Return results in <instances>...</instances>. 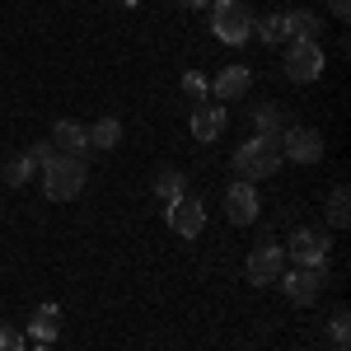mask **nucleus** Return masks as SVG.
<instances>
[{
    "label": "nucleus",
    "instance_id": "nucleus-11",
    "mask_svg": "<svg viewBox=\"0 0 351 351\" xmlns=\"http://www.w3.org/2000/svg\"><path fill=\"white\" fill-rule=\"evenodd\" d=\"M248 84H253V71L248 66H225L216 75V84H211V94H216L220 104H234V99L248 94Z\"/></svg>",
    "mask_w": 351,
    "mask_h": 351
},
{
    "label": "nucleus",
    "instance_id": "nucleus-14",
    "mask_svg": "<svg viewBox=\"0 0 351 351\" xmlns=\"http://www.w3.org/2000/svg\"><path fill=\"white\" fill-rule=\"evenodd\" d=\"M52 141L61 145V155H75V160L84 155V145H89L84 127H75V122H56V127H52Z\"/></svg>",
    "mask_w": 351,
    "mask_h": 351
},
{
    "label": "nucleus",
    "instance_id": "nucleus-27",
    "mask_svg": "<svg viewBox=\"0 0 351 351\" xmlns=\"http://www.w3.org/2000/svg\"><path fill=\"white\" fill-rule=\"evenodd\" d=\"M38 351H56V347H43V342H38Z\"/></svg>",
    "mask_w": 351,
    "mask_h": 351
},
{
    "label": "nucleus",
    "instance_id": "nucleus-7",
    "mask_svg": "<svg viewBox=\"0 0 351 351\" xmlns=\"http://www.w3.org/2000/svg\"><path fill=\"white\" fill-rule=\"evenodd\" d=\"M291 258H295L300 267H324L328 253H332V243H328L324 230H295L291 234V248H286Z\"/></svg>",
    "mask_w": 351,
    "mask_h": 351
},
{
    "label": "nucleus",
    "instance_id": "nucleus-4",
    "mask_svg": "<svg viewBox=\"0 0 351 351\" xmlns=\"http://www.w3.org/2000/svg\"><path fill=\"white\" fill-rule=\"evenodd\" d=\"M324 66H328V56L314 38H295V43H291V52H286V75L295 84H314L324 75Z\"/></svg>",
    "mask_w": 351,
    "mask_h": 351
},
{
    "label": "nucleus",
    "instance_id": "nucleus-3",
    "mask_svg": "<svg viewBox=\"0 0 351 351\" xmlns=\"http://www.w3.org/2000/svg\"><path fill=\"white\" fill-rule=\"evenodd\" d=\"M253 24H258V19L248 14V5H243V0H216V5H211V28H216L220 43H230V47L248 43Z\"/></svg>",
    "mask_w": 351,
    "mask_h": 351
},
{
    "label": "nucleus",
    "instance_id": "nucleus-23",
    "mask_svg": "<svg viewBox=\"0 0 351 351\" xmlns=\"http://www.w3.org/2000/svg\"><path fill=\"white\" fill-rule=\"evenodd\" d=\"M0 351H24V332L10 324H0Z\"/></svg>",
    "mask_w": 351,
    "mask_h": 351
},
{
    "label": "nucleus",
    "instance_id": "nucleus-25",
    "mask_svg": "<svg viewBox=\"0 0 351 351\" xmlns=\"http://www.w3.org/2000/svg\"><path fill=\"white\" fill-rule=\"evenodd\" d=\"M332 14H337V19L347 24V14H351V0H332Z\"/></svg>",
    "mask_w": 351,
    "mask_h": 351
},
{
    "label": "nucleus",
    "instance_id": "nucleus-20",
    "mask_svg": "<svg viewBox=\"0 0 351 351\" xmlns=\"http://www.w3.org/2000/svg\"><path fill=\"white\" fill-rule=\"evenodd\" d=\"M183 94H188L192 104H211V84L202 80L197 71H188V75H183Z\"/></svg>",
    "mask_w": 351,
    "mask_h": 351
},
{
    "label": "nucleus",
    "instance_id": "nucleus-24",
    "mask_svg": "<svg viewBox=\"0 0 351 351\" xmlns=\"http://www.w3.org/2000/svg\"><path fill=\"white\" fill-rule=\"evenodd\" d=\"M258 136H263V141H276V108L258 112Z\"/></svg>",
    "mask_w": 351,
    "mask_h": 351
},
{
    "label": "nucleus",
    "instance_id": "nucleus-29",
    "mask_svg": "<svg viewBox=\"0 0 351 351\" xmlns=\"http://www.w3.org/2000/svg\"><path fill=\"white\" fill-rule=\"evenodd\" d=\"M337 351H347V347H337Z\"/></svg>",
    "mask_w": 351,
    "mask_h": 351
},
{
    "label": "nucleus",
    "instance_id": "nucleus-10",
    "mask_svg": "<svg viewBox=\"0 0 351 351\" xmlns=\"http://www.w3.org/2000/svg\"><path fill=\"white\" fill-rule=\"evenodd\" d=\"M225 216H230V225H253L258 220V192H253V183H234L225 192Z\"/></svg>",
    "mask_w": 351,
    "mask_h": 351
},
{
    "label": "nucleus",
    "instance_id": "nucleus-6",
    "mask_svg": "<svg viewBox=\"0 0 351 351\" xmlns=\"http://www.w3.org/2000/svg\"><path fill=\"white\" fill-rule=\"evenodd\" d=\"M164 220H169V230H173L178 239H197V234H202V225H206V211H202V202H197V197H178V202H169Z\"/></svg>",
    "mask_w": 351,
    "mask_h": 351
},
{
    "label": "nucleus",
    "instance_id": "nucleus-18",
    "mask_svg": "<svg viewBox=\"0 0 351 351\" xmlns=\"http://www.w3.org/2000/svg\"><path fill=\"white\" fill-rule=\"evenodd\" d=\"M281 24H286V38H309L314 14H309V10H286V14H281Z\"/></svg>",
    "mask_w": 351,
    "mask_h": 351
},
{
    "label": "nucleus",
    "instance_id": "nucleus-1",
    "mask_svg": "<svg viewBox=\"0 0 351 351\" xmlns=\"http://www.w3.org/2000/svg\"><path fill=\"white\" fill-rule=\"evenodd\" d=\"M43 188H47L52 202H71V197H80V188H84V160L52 150V155L43 160Z\"/></svg>",
    "mask_w": 351,
    "mask_h": 351
},
{
    "label": "nucleus",
    "instance_id": "nucleus-19",
    "mask_svg": "<svg viewBox=\"0 0 351 351\" xmlns=\"http://www.w3.org/2000/svg\"><path fill=\"white\" fill-rule=\"evenodd\" d=\"M28 178H33V155H19V160L5 164V183H10V188H24Z\"/></svg>",
    "mask_w": 351,
    "mask_h": 351
},
{
    "label": "nucleus",
    "instance_id": "nucleus-2",
    "mask_svg": "<svg viewBox=\"0 0 351 351\" xmlns=\"http://www.w3.org/2000/svg\"><path fill=\"white\" fill-rule=\"evenodd\" d=\"M234 169H239L243 183H253V178H271V173L281 169V150H276V141H263V136L243 141L239 155H234Z\"/></svg>",
    "mask_w": 351,
    "mask_h": 351
},
{
    "label": "nucleus",
    "instance_id": "nucleus-22",
    "mask_svg": "<svg viewBox=\"0 0 351 351\" xmlns=\"http://www.w3.org/2000/svg\"><path fill=\"white\" fill-rule=\"evenodd\" d=\"M328 332H332V342H337V347H347V337H351V319H347V309H337V314H332V328H328Z\"/></svg>",
    "mask_w": 351,
    "mask_h": 351
},
{
    "label": "nucleus",
    "instance_id": "nucleus-12",
    "mask_svg": "<svg viewBox=\"0 0 351 351\" xmlns=\"http://www.w3.org/2000/svg\"><path fill=\"white\" fill-rule=\"evenodd\" d=\"M225 108L220 104H197V112H192V141H216L220 132H225Z\"/></svg>",
    "mask_w": 351,
    "mask_h": 351
},
{
    "label": "nucleus",
    "instance_id": "nucleus-8",
    "mask_svg": "<svg viewBox=\"0 0 351 351\" xmlns=\"http://www.w3.org/2000/svg\"><path fill=\"white\" fill-rule=\"evenodd\" d=\"M281 263H286V248L258 243V248L248 253V281H253V286H271V281L281 276Z\"/></svg>",
    "mask_w": 351,
    "mask_h": 351
},
{
    "label": "nucleus",
    "instance_id": "nucleus-26",
    "mask_svg": "<svg viewBox=\"0 0 351 351\" xmlns=\"http://www.w3.org/2000/svg\"><path fill=\"white\" fill-rule=\"evenodd\" d=\"M178 5H211V0H178Z\"/></svg>",
    "mask_w": 351,
    "mask_h": 351
},
{
    "label": "nucleus",
    "instance_id": "nucleus-28",
    "mask_svg": "<svg viewBox=\"0 0 351 351\" xmlns=\"http://www.w3.org/2000/svg\"><path fill=\"white\" fill-rule=\"evenodd\" d=\"M122 5H141V0H122Z\"/></svg>",
    "mask_w": 351,
    "mask_h": 351
},
{
    "label": "nucleus",
    "instance_id": "nucleus-21",
    "mask_svg": "<svg viewBox=\"0 0 351 351\" xmlns=\"http://www.w3.org/2000/svg\"><path fill=\"white\" fill-rule=\"evenodd\" d=\"M253 33H258L263 43H281V38H286V24H281V14H267L263 24H253Z\"/></svg>",
    "mask_w": 351,
    "mask_h": 351
},
{
    "label": "nucleus",
    "instance_id": "nucleus-5",
    "mask_svg": "<svg viewBox=\"0 0 351 351\" xmlns=\"http://www.w3.org/2000/svg\"><path fill=\"white\" fill-rule=\"evenodd\" d=\"M276 141H281L276 150H281L286 160H295V164H319L324 160V136L314 132V127H286Z\"/></svg>",
    "mask_w": 351,
    "mask_h": 351
},
{
    "label": "nucleus",
    "instance_id": "nucleus-13",
    "mask_svg": "<svg viewBox=\"0 0 351 351\" xmlns=\"http://www.w3.org/2000/svg\"><path fill=\"white\" fill-rule=\"evenodd\" d=\"M28 332H33L43 347H52L56 337H61V304H38L33 319H28Z\"/></svg>",
    "mask_w": 351,
    "mask_h": 351
},
{
    "label": "nucleus",
    "instance_id": "nucleus-16",
    "mask_svg": "<svg viewBox=\"0 0 351 351\" xmlns=\"http://www.w3.org/2000/svg\"><path fill=\"white\" fill-rule=\"evenodd\" d=\"M89 145H99V150H112V145H117V141H122V122H117V117H99V122H94V127H89Z\"/></svg>",
    "mask_w": 351,
    "mask_h": 351
},
{
    "label": "nucleus",
    "instance_id": "nucleus-9",
    "mask_svg": "<svg viewBox=\"0 0 351 351\" xmlns=\"http://www.w3.org/2000/svg\"><path fill=\"white\" fill-rule=\"evenodd\" d=\"M281 281V291L291 304H309V300L324 291V267H300V271H286V276H276Z\"/></svg>",
    "mask_w": 351,
    "mask_h": 351
},
{
    "label": "nucleus",
    "instance_id": "nucleus-17",
    "mask_svg": "<svg viewBox=\"0 0 351 351\" xmlns=\"http://www.w3.org/2000/svg\"><path fill=\"white\" fill-rule=\"evenodd\" d=\"M155 192H160L164 202H178V197H188V178L178 169H164L160 178H155Z\"/></svg>",
    "mask_w": 351,
    "mask_h": 351
},
{
    "label": "nucleus",
    "instance_id": "nucleus-15",
    "mask_svg": "<svg viewBox=\"0 0 351 351\" xmlns=\"http://www.w3.org/2000/svg\"><path fill=\"white\" fill-rule=\"evenodd\" d=\"M328 225H332V230H347L351 225V192H347V183H337V188L328 192Z\"/></svg>",
    "mask_w": 351,
    "mask_h": 351
}]
</instances>
